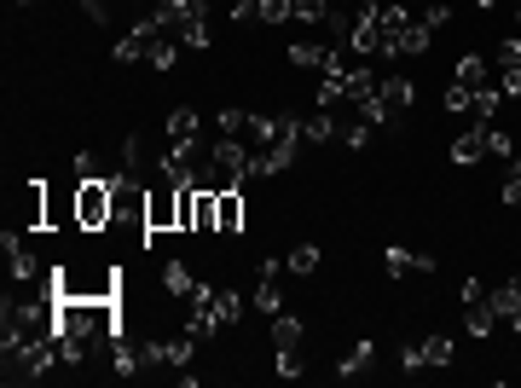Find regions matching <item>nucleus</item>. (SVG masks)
I'll return each instance as SVG.
<instances>
[{"label":"nucleus","instance_id":"obj_10","mask_svg":"<svg viewBox=\"0 0 521 388\" xmlns=\"http://www.w3.org/2000/svg\"><path fill=\"white\" fill-rule=\"evenodd\" d=\"M429 23L423 18H412V23H406V30H400V41H394V58H423L429 53Z\"/></svg>","mask_w":521,"mask_h":388},{"label":"nucleus","instance_id":"obj_25","mask_svg":"<svg viewBox=\"0 0 521 388\" xmlns=\"http://www.w3.org/2000/svg\"><path fill=\"white\" fill-rule=\"evenodd\" d=\"M337 139L347 145V151H365V145H371V139H377V128H371V122H365V116H359V122H347V128L337 133Z\"/></svg>","mask_w":521,"mask_h":388},{"label":"nucleus","instance_id":"obj_41","mask_svg":"<svg viewBox=\"0 0 521 388\" xmlns=\"http://www.w3.org/2000/svg\"><path fill=\"white\" fill-rule=\"evenodd\" d=\"M23 6H30V0H23Z\"/></svg>","mask_w":521,"mask_h":388},{"label":"nucleus","instance_id":"obj_31","mask_svg":"<svg viewBox=\"0 0 521 388\" xmlns=\"http://www.w3.org/2000/svg\"><path fill=\"white\" fill-rule=\"evenodd\" d=\"M226 18L238 23V30H243V23H260V0H232V6H226Z\"/></svg>","mask_w":521,"mask_h":388},{"label":"nucleus","instance_id":"obj_5","mask_svg":"<svg viewBox=\"0 0 521 388\" xmlns=\"http://www.w3.org/2000/svg\"><path fill=\"white\" fill-rule=\"evenodd\" d=\"M145 232H180V186L151 168L145 180Z\"/></svg>","mask_w":521,"mask_h":388},{"label":"nucleus","instance_id":"obj_15","mask_svg":"<svg viewBox=\"0 0 521 388\" xmlns=\"http://www.w3.org/2000/svg\"><path fill=\"white\" fill-rule=\"evenodd\" d=\"M492 325H499L492 301H487V296H481V301H469V313H464V331L475 336V342H481V336H492Z\"/></svg>","mask_w":521,"mask_h":388},{"label":"nucleus","instance_id":"obj_26","mask_svg":"<svg viewBox=\"0 0 521 388\" xmlns=\"http://www.w3.org/2000/svg\"><path fill=\"white\" fill-rule=\"evenodd\" d=\"M145 58H151V70H174V58H180V41L157 35V41H151V53H145Z\"/></svg>","mask_w":521,"mask_h":388},{"label":"nucleus","instance_id":"obj_9","mask_svg":"<svg viewBox=\"0 0 521 388\" xmlns=\"http://www.w3.org/2000/svg\"><path fill=\"white\" fill-rule=\"evenodd\" d=\"M382 266H389L394 278H406V273H434V256H412V249L389 244V249H382Z\"/></svg>","mask_w":521,"mask_h":388},{"label":"nucleus","instance_id":"obj_35","mask_svg":"<svg viewBox=\"0 0 521 388\" xmlns=\"http://www.w3.org/2000/svg\"><path fill=\"white\" fill-rule=\"evenodd\" d=\"M423 23H429V30H446V23H452V6H446V0H429Z\"/></svg>","mask_w":521,"mask_h":388},{"label":"nucleus","instance_id":"obj_4","mask_svg":"<svg viewBox=\"0 0 521 388\" xmlns=\"http://www.w3.org/2000/svg\"><path fill=\"white\" fill-rule=\"evenodd\" d=\"M110 226H116L110 174L105 180H81V186H76V232H110Z\"/></svg>","mask_w":521,"mask_h":388},{"label":"nucleus","instance_id":"obj_12","mask_svg":"<svg viewBox=\"0 0 521 388\" xmlns=\"http://www.w3.org/2000/svg\"><path fill=\"white\" fill-rule=\"evenodd\" d=\"M337 111H313V116H302V145H330L337 139Z\"/></svg>","mask_w":521,"mask_h":388},{"label":"nucleus","instance_id":"obj_22","mask_svg":"<svg viewBox=\"0 0 521 388\" xmlns=\"http://www.w3.org/2000/svg\"><path fill=\"white\" fill-rule=\"evenodd\" d=\"M163 290H168V296H180V301H185V296L197 290V284H192V266H185V261H168V266H163Z\"/></svg>","mask_w":521,"mask_h":388},{"label":"nucleus","instance_id":"obj_37","mask_svg":"<svg viewBox=\"0 0 521 388\" xmlns=\"http://www.w3.org/2000/svg\"><path fill=\"white\" fill-rule=\"evenodd\" d=\"M446 111H469V88H457V81H452V88H446Z\"/></svg>","mask_w":521,"mask_h":388},{"label":"nucleus","instance_id":"obj_1","mask_svg":"<svg viewBox=\"0 0 521 388\" xmlns=\"http://www.w3.org/2000/svg\"><path fill=\"white\" fill-rule=\"evenodd\" d=\"M243 319V296L238 290H220V284H197L185 296V331L203 342V336H220L226 325Z\"/></svg>","mask_w":521,"mask_h":388},{"label":"nucleus","instance_id":"obj_17","mask_svg":"<svg viewBox=\"0 0 521 388\" xmlns=\"http://www.w3.org/2000/svg\"><path fill=\"white\" fill-rule=\"evenodd\" d=\"M499 105H504L499 81H487V88H475V93H469V111H475V122H492V116H499Z\"/></svg>","mask_w":521,"mask_h":388},{"label":"nucleus","instance_id":"obj_2","mask_svg":"<svg viewBox=\"0 0 521 388\" xmlns=\"http://www.w3.org/2000/svg\"><path fill=\"white\" fill-rule=\"evenodd\" d=\"M250 180V145L243 139H226L220 133L215 145H209V163H203V174H197V186H209V191H232V186H243Z\"/></svg>","mask_w":521,"mask_h":388},{"label":"nucleus","instance_id":"obj_16","mask_svg":"<svg viewBox=\"0 0 521 388\" xmlns=\"http://www.w3.org/2000/svg\"><path fill=\"white\" fill-rule=\"evenodd\" d=\"M278 348H302V319L295 313H272V354Z\"/></svg>","mask_w":521,"mask_h":388},{"label":"nucleus","instance_id":"obj_27","mask_svg":"<svg viewBox=\"0 0 521 388\" xmlns=\"http://www.w3.org/2000/svg\"><path fill=\"white\" fill-rule=\"evenodd\" d=\"M215 128H220V133H226V139H238V133H243V128H250V111H238V105H226V111H220V116H215Z\"/></svg>","mask_w":521,"mask_h":388},{"label":"nucleus","instance_id":"obj_24","mask_svg":"<svg viewBox=\"0 0 521 388\" xmlns=\"http://www.w3.org/2000/svg\"><path fill=\"white\" fill-rule=\"evenodd\" d=\"M255 313H267V319H272V313H284V296H278V278H260V284H255Z\"/></svg>","mask_w":521,"mask_h":388},{"label":"nucleus","instance_id":"obj_18","mask_svg":"<svg viewBox=\"0 0 521 388\" xmlns=\"http://www.w3.org/2000/svg\"><path fill=\"white\" fill-rule=\"evenodd\" d=\"M295 23H307V30H319V23H330V12H337V0H290Z\"/></svg>","mask_w":521,"mask_h":388},{"label":"nucleus","instance_id":"obj_29","mask_svg":"<svg viewBox=\"0 0 521 388\" xmlns=\"http://www.w3.org/2000/svg\"><path fill=\"white\" fill-rule=\"evenodd\" d=\"M423 359H429V366H452V336H429Z\"/></svg>","mask_w":521,"mask_h":388},{"label":"nucleus","instance_id":"obj_14","mask_svg":"<svg viewBox=\"0 0 521 388\" xmlns=\"http://www.w3.org/2000/svg\"><path fill=\"white\" fill-rule=\"evenodd\" d=\"M487 81H492V70H487V58H481V53H464V58H457V88L475 93V88H487Z\"/></svg>","mask_w":521,"mask_h":388},{"label":"nucleus","instance_id":"obj_19","mask_svg":"<svg viewBox=\"0 0 521 388\" xmlns=\"http://www.w3.org/2000/svg\"><path fill=\"white\" fill-rule=\"evenodd\" d=\"M371 366H377V342H354V354L337 366V377H365Z\"/></svg>","mask_w":521,"mask_h":388},{"label":"nucleus","instance_id":"obj_6","mask_svg":"<svg viewBox=\"0 0 521 388\" xmlns=\"http://www.w3.org/2000/svg\"><path fill=\"white\" fill-rule=\"evenodd\" d=\"M215 232L220 238H238L243 232V186L215 191Z\"/></svg>","mask_w":521,"mask_h":388},{"label":"nucleus","instance_id":"obj_33","mask_svg":"<svg viewBox=\"0 0 521 388\" xmlns=\"http://www.w3.org/2000/svg\"><path fill=\"white\" fill-rule=\"evenodd\" d=\"M492 81H499V93H504V99H521V64L499 70V76H492Z\"/></svg>","mask_w":521,"mask_h":388},{"label":"nucleus","instance_id":"obj_38","mask_svg":"<svg viewBox=\"0 0 521 388\" xmlns=\"http://www.w3.org/2000/svg\"><path fill=\"white\" fill-rule=\"evenodd\" d=\"M457 296H464V308H469V301L487 296V284H481V278H464V290H457Z\"/></svg>","mask_w":521,"mask_h":388},{"label":"nucleus","instance_id":"obj_11","mask_svg":"<svg viewBox=\"0 0 521 388\" xmlns=\"http://www.w3.org/2000/svg\"><path fill=\"white\" fill-rule=\"evenodd\" d=\"M452 163H457V168H469V163H487V133H481V128L457 133V139H452Z\"/></svg>","mask_w":521,"mask_h":388},{"label":"nucleus","instance_id":"obj_21","mask_svg":"<svg viewBox=\"0 0 521 388\" xmlns=\"http://www.w3.org/2000/svg\"><path fill=\"white\" fill-rule=\"evenodd\" d=\"M192 232H215V191L209 186H197L192 198Z\"/></svg>","mask_w":521,"mask_h":388},{"label":"nucleus","instance_id":"obj_36","mask_svg":"<svg viewBox=\"0 0 521 388\" xmlns=\"http://www.w3.org/2000/svg\"><path fill=\"white\" fill-rule=\"evenodd\" d=\"M429 359H423V342H406L400 348V371H423Z\"/></svg>","mask_w":521,"mask_h":388},{"label":"nucleus","instance_id":"obj_3","mask_svg":"<svg viewBox=\"0 0 521 388\" xmlns=\"http://www.w3.org/2000/svg\"><path fill=\"white\" fill-rule=\"evenodd\" d=\"M58 296H116L122 290V266H87V261H64L53 266Z\"/></svg>","mask_w":521,"mask_h":388},{"label":"nucleus","instance_id":"obj_20","mask_svg":"<svg viewBox=\"0 0 521 388\" xmlns=\"http://www.w3.org/2000/svg\"><path fill=\"white\" fill-rule=\"evenodd\" d=\"M481 133H487V156H499V163H510V156H516V133H510V128L481 122Z\"/></svg>","mask_w":521,"mask_h":388},{"label":"nucleus","instance_id":"obj_28","mask_svg":"<svg viewBox=\"0 0 521 388\" xmlns=\"http://www.w3.org/2000/svg\"><path fill=\"white\" fill-rule=\"evenodd\" d=\"M260 23H267V30H278V23H295L290 0H260Z\"/></svg>","mask_w":521,"mask_h":388},{"label":"nucleus","instance_id":"obj_34","mask_svg":"<svg viewBox=\"0 0 521 388\" xmlns=\"http://www.w3.org/2000/svg\"><path fill=\"white\" fill-rule=\"evenodd\" d=\"M180 46H192V53H203V46H209V23H203V18H197V23H185Z\"/></svg>","mask_w":521,"mask_h":388},{"label":"nucleus","instance_id":"obj_30","mask_svg":"<svg viewBox=\"0 0 521 388\" xmlns=\"http://www.w3.org/2000/svg\"><path fill=\"white\" fill-rule=\"evenodd\" d=\"M504 203H510V209H521V151L510 156V180H504V191H499Z\"/></svg>","mask_w":521,"mask_h":388},{"label":"nucleus","instance_id":"obj_39","mask_svg":"<svg viewBox=\"0 0 521 388\" xmlns=\"http://www.w3.org/2000/svg\"><path fill=\"white\" fill-rule=\"evenodd\" d=\"M504 284H510V296L521 301V273H516V278H504Z\"/></svg>","mask_w":521,"mask_h":388},{"label":"nucleus","instance_id":"obj_23","mask_svg":"<svg viewBox=\"0 0 521 388\" xmlns=\"http://www.w3.org/2000/svg\"><path fill=\"white\" fill-rule=\"evenodd\" d=\"M319 261H325V249H319V244H295V249H290V273H295V278L319 273Z\"/></svg>","mask_w":521,"mask_h":388},{"label":"nucleus","instance_id":"obj_7","mask_svg":"<svg viewBox=\"0 0 521 388\" xmlns=\"http://www.w3.org/2000/svg\"><path fill=\"white\" fill-rule=\"evenodd\" d=\"M371 93H377V70H371V64H347V76H342V105H365Z\"/></svg>","mask_w":521,"mask_h":388},{"label":"nucleus","instance_id":"obj_8","mask_svg":"<svg viewBox=\"0 0 521 388\" xmlns=\"http://www.w3.org/2000/svg\"><path fill=\"white\" fill-rule=\"evenodd\" d=\"M163 128H168L174 145H185V139H197V133H203V116H197V105H174Z\"/></svg>","mask_w":521,"mask_h":388},{"label":"nucleus","instance_id":"obj_13","mask_svg":"<svg viewBox=\"0 0 521 388\" xmlns=\"http://www.w3.org/2000/svg\"><path fill=\"white\" fill-rule=\"evenodd\" d=\"M325 58H330V46L313 41V35H307V41H290V64L295 70H325Z\"/></svg>","mask_w":521,"mask_h":388},{"label":"nucleus","instance_id":"obj_32","mask_svg":"<svg viewBox=\"0 0 521 388\" xmlns=\"http://www.w3.org/2000/svg\"><path fill=\"white\" fill-rule=\"evenodd\" d=\"M492 64H499V70L521 64V35H510V41H499V53H492Z\"/></svg>","mask_w":521,"mask_h":388},{"label":"nucleus","instance_id":"obj_40","mask_svg":"<svg viewBox=\"0 0 521 388\" xmlns=\"http://www.w3.org/2000/svg\"><path fill=\"white\" fill-rule=\"evenodd\" d=\"M516 23H521V0H516Z\"/></svg>","mask_w":521,"mask_h":388}]
</instances>
